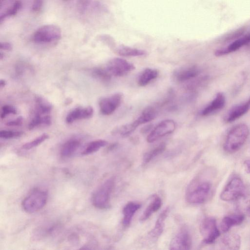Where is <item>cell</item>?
<instances>
[{"label": "cell", "instance_id": "obj_1", "mask_svg": "<svg viewBox=\"0 0 250 250\" xmlns=\"http://www.w3.org/2000/svg\"><path fill=\"white\" fill-rule=\"evenodd\" d=\"M211 189V183L199 178L193 180L187 188L186 199L192 204H200L208 199Z\"/></svg>", "mask_w": 250, "mask_h": 250}, {"label": "cell", "instance_id": "obj_2", "mask_svg": "<svg viewBox=\"0 0 250 250\" xmlns=\"http://www.w3.org/2000/svg\"><path fill=\"white\" fill-rule=\"evenodd\" d=\"M249 134L248 126L240 124L232 127L228 133L224 145L225 150L229 153L239 150L246 142Z\"/></svg>", "mask_w": 250, "mask_h": 250}, {"label": "cell", "instance_id": "obj_3", "mask_svg": "<svg viewBox=\"0 0 250 250\" xmlns=\"http://www.w3.org/2000/svg\"><path fill=\"white\" fill-rule=\"evenodd\" d=\"M115 186V179L111 177L103 183L93 192L91 201L93 205L100 209L110 207V198Z\"/></svg>", "mask_w": 250, "mask_h": 250}, {"label": "cell", "instance_id": "obj_4", "mask_svg": "<svg viewBox=\"0 0 250 250\" xmlns=\"http://www.w3.org/2000/svg\"><path fill=\"white\" fill-rule=\"evenodd\" d=\"M48 199V193L45 190L41 188H34L22 202L23 210L29 213L40 210L46 204Z\"/></svg>", "mask_w": 250, "mask_h": 250}, {"label": "cell", "instance_id": "obj_5", "mask_svg": "<svg viewBox=\"0 0 250 250\" xmlns=\"http://www.w3.org/2000/svg\"><path fill=\"white\" fill-rule=\"evenodd\" d=\"M62 37L60 28L54 24H46L38 28L33 36V41L37 43H49L59 40Z\"/></svg>", "mask_w": 250, "mask_h": 250}, {"label": "cell", "instance_id": "obj_6", "mask_svg": "<svg viewBox=\"0 0 250 250\" xmlns=\"http://www.w3.org/2000/svg\"><path fill=\"white\" fill-rule=\"evenodd\" d=\"M200 232L203 243L206 244L214 243L220 235L216 219L212 217H206L202 221L200 225Z\"/></svg>", "mask_w": 250, "mask_h": 250}, {"label": "cell", "instance_id": "obj_7", "mask_svg": "<svg viewBox=\"0 0 250 250\" xmlns=\"http://www.w3.org/2000/svg\"><path fill=\"white\" fill-rule=\"evenodd\" d=\"M245 185L238 177L232 178L220 194V198L224 201L236 200L246 193Z\"/></svg>", "mask_w": 250, "mask_h": 250}, {"label": "cell", "instance_id": "obj_8", "mask_svg": "<svg viewBox=\"0 0 250 250\" xmlns=\"http://www.w3.org/2000/svg\"><path fill=\"white\" fill-rule=\"evenodd\" d=\"M106 68L112 76L120 77L131 72L135 67L125 59L114 58L108 62Z\"/></svg>", "mask_w": 250, "mask_h": 250}, {"label": "cell", "instance_id": "obj_9", "mask_svg": "<svg viewBox=\"0 0 250 250\" xmlns=\"http://www.w3.org/2000/svg\"><path fill=\"white\" fill-rule=\"evenodd\" d=\"M176 128V123L171 119H167L158 124L147 137L148 143H152L159 138L173 132Z\"/></svg>", "mask_w": 250, "mask_h": 250}, {"label": "cell", "instance_id": "obj_10", "mask_svg": "<svg viewBox=\"0 0 250 250\" xmlns=\"http://www.w3.org/2000/svg\"><path fill=\"white\" fill-rule=\"evenodd\" d=\"M122 98V93H117L101 99L99 105L101 113L104 115L113 113L121 104Z\"/></svg>", "mask_w": 250, "mask_h": 250}, {"label": "cell", "instance_id": "obj_11", "mask_svg": "<svg viewBox=\"0 0 250 250\" xmlns=\"http://www.w3.org/2000/svg\"><path fill=\"white\" fill-rule=\"evenodd\" d=\"M192 239L188 230L182 228L171 240L169 244L171 250H188L190 249Z\"/></svg>", "mask_w": 250, "mask_h": 250}, {"label": "cell", "instance_id": "obj_12", "mask_svg": "<svg viewBox=\"0 0 250 250\" xmlns=\"http://www.w3.org/2000/svg\"><path fill=\"white\" fill-rule=\"evenodd\" d=\"M200 70L195 65H187L176 69L173 73L174 79L179 82L189 80L197 76Z\"/></svg>", "mask_w": 250, "mask_h": 250}, {"label": "cell", "instance_id": "obj_13", "mask_svg": "<svg viewBox=\"0 0 250 250\" xmlns=\"http://www.w3.org/2000/svg\"><path fill=\"white\" fill-rule=\"evenodd\" d=\"M250 42V33L235 40L227 47L217 50L215 52L217 56H220L236 51Z\"/></svg>", "mask_w": 250, "mask_h": 250}, {"label": "cell", "instance_id": "obj_14", "mask_svg": "<svg viewBox=\"0 0 250 250\" xmlns=\"http://www.w3.org/2000/svg\"><path fill=\"white\" fill-rule=\"evenodd\" d=\"M93 114V109L91 106L77 107L69 112L66 117L65 121L67 124H71L77 120L90 118Z\"/></svg>", "mask_w": 250, "mask_h": 250}, {"label": "cell", "instance_id": "obj_15", "mask_svg": "<svg viewBox=\"0 0 250 250\" xmlns=\"http://www.w3.org/2000/svg\"><path fill=\"white\" fill-rule=\"evenodd\" d=\"M250 108V97L247 102L238 104L230 109L225 117L227 123L233 122L245 114Z\"/></svg>", "mask_w": 250, "mask_h": 250}, {"label": "cell", "instance_id": "obj_16", "mask_svg": "<svg viewBox=\"0 0 250 250\" xmlns=\"http://www.w3.org/2000/svg\"><path fill=\"white\" fill-rule=\"evenodd\" d=\"M226 98L221 92L218 93L211 102L205 107L201 112L203 116H207L222 109L225 105Z\"/></svg>", "mask_w": 250, "mask_h": 250}, {"label": "cell", "instance_id": "obj_17", "mask_svg": "<svg viewBox=\"0 0 250 250\" xmlns=\"http://www.w3.org/2000/svg\"><path fill=\"white\" fill-rule=\"evenodd\" d=\"M169 212V208H165L158 216L154 228L149 231L148 235L153 239H158L162 234L165 221Z\"/></svg>", "mask_w": 250, "mask_h": 250}, {"label": "cell", "instance_id": "obj_18", "mask_svg": "<svg viewBox=\"0 0 250 250\" xmlns=\"http://www.w3.org/2000/svg\"><path fill=\"white\" fill-rule=\"evenodd\" d=\"M245 217L241 213L224 217L221 223V230L224 233L228 232L232 227L242 224Z\"/></svg>", "mask_w": 250, "mask_h": 250}, {"label": "cell", "instance_id": "obj_19", "mask_svg": "<svg viewBox=\"0 0 250 250\" xmlns=\"http://www.w3.org/2000/svg\"><path fill=\"white\" fill-rule=\"evenodd\" d=\"M141 207V204L133 202L128 203L124 207L123 210L122 223L125 227H126L130 225L134 214Z\"/></svg>", "mask_w": 250, "mask_h": 250}, {"label": "cell", "instance_id": "obj_20", "mask_svg": "<svg viewBox=\"0 0 250 250\" xmlns=\"http://www.w3.org/2000/svg\"><path fill=\"white\" fill-rule=\"evenodd\" d=\"M221 242L225 249L237 250L241 246V238L237 233H228L225 235Z\"/></svg>", "mask_w": 250, "mask_h": 250}, {"label": "cell", "instance_id": "obj_21", "mask_svg": "<svg viewBox=\"0 0 250 250\" xmlns=\"http://www.w3.org/2000/svg\"><path fill=\"white\" fill-rule=\"evenodd\" d=\"M81 144V141L77 139L67 141L62 146L61 150V155L63 157H68L76 151Z\"/></svg>", "mask_w": 250, "mask_h": 250}, {"label": "cell", "instance_id": "obj_22", "mask_svg": "<svg viewBox=\"0 0 250 250\" xmlns=\"http://www.w3.org/2000/svg\"><path fill=\"white\" fill-rule=\"evenodd\" d=\"M162 206V200L159 196H155L144 210L140 220L144 222L151 215L159 210Z\"/></svg>", "mask_w": 250, "mask_h": 250}, {"label": "cell", "instance_id": "obj_23", "mask_svg": "<svg viewBox=\"0 0 250 250\" xmlns=\"http://www.w3.org/2000/svg\"><path fill=\"white\" fill-rule=\"evenodd\" d=\"M158 75V71L155 69L146 68L140 75L138 83L141 86H145L151 81L155 79Z\"/></svg>", "mask_w": 250, "mask_h": 250}, {"label": "cell", "instance_id": "obj_24", "mask_svg": "<svg viewBox=\"0 0 250 250\" xmlns=\"http://www.w3.org/2000/svg\"><path fill=\"white\" fill-rule=\"evenodd\" d=\"M116 53L124 57L141 56L145 55L146 52L143 50L121 45L116 49Z\"/></svg>", "mask_w": 250, "mask_h": 250}, {"label": "cell", "instance_id": "obj_25", "mask_svg": "<svg viewBox=\"0 0 250 250\" xmlns=\"http://www.w3.org/2000/svg\"><path fill=\"white\" fill-rule=\"evenodd\" d=\"M240 213L250 217V194L246 193L236 200Z\"/></svg>", "mask_w": 250, "mask_h": 250}, {"label": "cell", "instance_id": "obj_26", "mask_svg": "<svg viewBox=\"0 0 250 250\" xmlns=\"http://www.w3.org/2000/svg\"><path fill=\"white\" fill-rule=\"evenodd\" d=\"M36 114L40 115L48 114L52 109V105L47 100L41 96L35 99Z\"/></svg>", "mask_w": 250, "mask_h": 250}, {"label": "cell", "instance_id": "obj_27", "mask_svg": "<svg viewBox=\"0 0 250 250\" xmlns=\"http://www.w3.org/2000/svg\"><path fill=\"white\" fill-rule=\"evenodd\" d=\"M51 124V118L49 115H45L42 116V115L36 113L28 125V129L32 130L41 125H49Z\"/></svg>", "mask_w": 250, "mask_h": 250}, {"label": "cell", "instance_id": "obj_28", "mask_svg": "<svg viewBox=\"0 0 250 250\" xmlns=\"http://www.w3.org/2000/svg\"><path fill=\"white\" fill-rule=\"evenodd\" d=\"M166 147V144L162 143L156 147L146 152L144 156L143 164L145 165L148 163L154 158L163 153Z\"/></svg>", "mask_w": 250, "mask_h": 250}, {"label": "cell", "instance_id": "obj_29", "mask_svg": "<svg viewBox=\"0 0 250 250\" xmlns=\"http://www.w3.org/2000/svg\"><path fill=\"white\" fill-rule=\"evenodd\" d=\"M157 111L152 106L146 108L142 112L141 115L137 119V121L141 125L143 124L150 122L156 116Z\"/></svg>", "mask_w": 250, "mask_h": 250}, {"label": "cell", "instance_id": "obj_30", "mask_svg": "<svg viewBox=\"0 0 250 250\" xmlns=\"http://www.w3.org/2000/svg\"><path fill=\"white\" fill-rule=\"evenodd\" d=\"M107 144V142L104 140H98L90 143L82 152L83 155H87L98 151L101 148Z\"/></svg>", "mask_w": 250, "mask_h": 250}, {"label": "cell", "instance_id": "obj_31", "mask_svg": "<svg viewBox=\"0 0 250 250\" xmlns=\"http://www.w3.org/2000/svg\"><path fill=\"white\" fill-rule=\"evenodd\" d=\"M139 126L135 120L133 122L122 125L116 128L114 132L122 137H126L131 134Z\"/></svg>", "mask_w": 250, "mask_h": 250}, {"label": "cell", "instance_id": "obj_32", "mask_svg": "<svg viewBox=\"0 0 250 250\" xmlns=\"http://www.w3.org/2000/svg\"><path fill=\"white\" fill-rule=\"evenodd\" d=\"M92 75L96 79L107 82L110 80L112 75L106 68L97 67L92 70Z\"/></svg>", "mask_w": 250, "mask_h": 250}, {"label": "cell", "instance_id": "obj_33", "mask_svg": "<svg viewBox=\"0 0 250 250\" xmlns=\"http://www.w3.org/2000/svg\"><path fill=\"white\" fill-rule=\"evenodd\" d=\"M48 138L49 135L47 134L43 133L32 141L24 144L22 145V148L25 150L32 149L42 144Z\"/></svg>", "mask_w": 250, "mask_h": 250}, {"label": "cell", "instance_id": "obj_34", "mask_svg": "<svg viewBox=\"0 0 250 250\" xmlns=\"http://www.w3.org/2000/svg\"><path fill=\"white\" fill-rule=\"evenodd\" d=\"M21 6V2L19 0L15 1L12 6H11L3 15L0 16V22L7 17H11L15 15Z\"/></svg>", "mask_w": 250, "mask_h": 250}, {"label": "cell", "instance_id": "obj_35", "mask_svg": "<svg viewBox=\"0 0 250 250\" xmlns=\"http://www.w3.org/2000/svg\"><path fill=\"white\" fill-rule=\"evenodd\" d=\"M22 134L21 131L3 130L0 131V137L4 139H11L20 137Z\"/></svg>", "mask_w": 250, "mask_h": 250}, {"label": "cell", "instance_id": "obj_36", "mask_svg": "<svg viewBox=\"0 0 250 250\" xmlns=\"http://www.w3.org/2000/svg\"><path fill=\"white\" fill-rule=\"evenodd\" d=\"M17 113L16 108L12 105H5L2 107V112L1 113V118H4L7 115L9 114H15Z\"/></svg>", "mask_w": 250, "mask_h": 250}, {"label": "cell", "instance_id": "obj_37", "mask_svg": "<svg viewBox=\"0 0 250 250\" xmlns=\"http://www.w3.org/2000/svg\"><path fill=\"white\" fill-rule=\"evenodd\" d=\"M43 1L44 0H34L32 5V11L35 12L40 11L43 5Z\"/></svg>", "mask_w": 250, "mask_h": 250}, {"label": "cell", "instance_id": "obj_38", "mask_svg": "<svg viewBox=\"0 0 250 250\" xmlns=\"http://www.w3.org/2000/svg\"><path fill=\"white\" fill-rule=\"evenodd\" d=\"M22 117L19 116L15 120L7 122L6 125L8 126H18L22 124Z\"/></svg>", "mask_w": 250, "mask_h": 250}, {"label": "cell", "instance_id": "obj_39", "mask_svg": "<svg viewBox=\"0 0 250 250\" xmlns=\"http://www.w3.org/2000/svg\"><path fill=\"white\" fill-rule=\"evenodd\" d=\"M0 48L1 50L10 51L12 50V46L10 43L8 42H1L0 43Z\"/></svg>", "mask_w": 250, "mask_h": 250}, {"label": "cell", "instance_id": "obj_40", "mask_svg": "<svg viewBox=\"0 0 250 250\" xmlns=\"http://www.w3.org/2000/svg\"><path fill=\"white\" fill-rule=\"evenodd\" d=\"M89 0H78V5L80 9L82 11L85 9L88 4Z\"/></svg>", "mask_w": 250, "mask_h": 250}, {"label": "cell", "instance_id": "obj_41", "mask_svg": "<svg viewBox=\"0 0 250 250\" xmlns=\"http://www.w3.org/2000/svg\"><path fill=\"white\" fill-rule=\"evenodd\" d=\"M153 125L149 124L143 127L141 130L142 133H146L149 131L152 128Z\"/></svg>", "mask_w": 250, "mask_h": 250}, {"label": "cell", "instance_id": "obj_42", "mask_svg": "<svg viewBox=\"0 0 250 250\" xmlns=\"http://www.w3.org/2000/svg\"><path fill=\"white\" fill-rule=\"evenodd\" d=\"M244 165L247 173H250V160H245L244 162Z\"/></svg>", "mask_w": 250, "mask_h": 250}, {"label": "cell", "instance_id": "obj_43", "mask_svg": "<svg viewBox=\"0 0 250 250\" xmlns=\"http://www.w3.org/2000/svg\"><path fill=\"white\" fill-rule=\"evenodd\" d=\"M6 84V82L4 80L1 79L0 81V86L1 87L5 86Z\"/></svg>", "mask_w": 250, "mask_h": 250}, {"label": "cell", "instance_id": "obj_44", "mask_svg": "<svg viewBox=\"0 0 250 250\" xmlns=\"http://www.w3.org/2000/svg\"><path fill=\"white\" fill-rule=\"evenodd\" d=\"M4 57V54L2 52L0 53V59L1 60Z\"/></svg>", "mask_w": 250, "mask_h": 250}, {"label": "cell", "instance_id": "obj_45", "mask_svg": "<svg viewBox=\"0 0 250 250\" xmlns=\"http://www.w3.org/2000/svg\"><path fill=\"white\" fill-rule=\"evenodd\" d=\"M76 237V236H75L74 238H75ZM70 238H74V235H72ZM75 239V240L76 241H76V240H77V239H78V238H77L76 239Z\"/></svg>", "mask_w": 250, "mask_h": 250}]
</instances>
